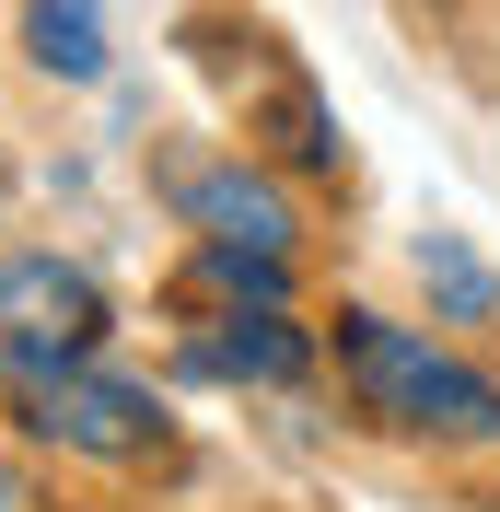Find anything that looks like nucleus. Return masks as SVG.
Listing matches in <instances>:
<instances>
[{
    "label": "nucleus",
    "mask_w": 500,
    "mask_h": 512,
    "mask_svg": "<svg viewBox=\"0 0 500 512\" xmlns=\"http://www.w3.org/2000/svg\"><path fill=\"white\" fill-rule=\"evenodd\" d=\"M326 350H338V384H349L361 419H384L407 443H500V384L477 373V361L431 350L419 326L373 315V303H338Z\"/></svg>",
    "instance_id": "f257e3e1"
},
{
    "label": "nucleus",
    "mask_w": 500,
    "mask_h": 512,
    "mask_svg": "<svg viewBox=\"0 0 500 512\" xmlns=\"http://www.w3.org/2000/svg\"><path fill=\"white\" fill-rule=\"evenodd\" d=\"M12 408H24V431L47 454H82V466H152L163 431H175V408H163L140 373H105V350L59 361V373H24Z\"/></svg>",
    "instance_id": "f03ea898"
},
{
    "label": "nucleus",
    "mask_w": 500,
    "mask_h": 512,
    "mask_svg": "<svg viewBox=\"0 0 500 512\" xmlns=\"http://www.w3.org/2000/svg\"><path fill=\"white\" fill-rule=\"evenodd\" d=\"M105 326H117V303H105V280L82 268V256L59 245H24L0 256V373H59V361H94Z\"/></svg>",
    "instance_id": "7ed1b4c3"
},
{
    "label": "nucleus",
    "mask_w": 500,
    "mask_h": 512,
    "mask_svg": "<svg viewBox=\"0 0 500 512\" xmlns=\"http://www.w3.org/2000/svg\"><path fill=\"white\" fill-rule=\"evenodd\" d=\"M175 222H187L198 245L280 256V268H291V245H303V222H291L280 175H268V163H245V152H221V163H187V175H175Z\"/></svg>",
    "instance_id": "20e7f679"
},
{
    "label": "nucleus",
    "mask_w": 500,
    "mask_h": 512,
    "mask_svg": "<svg viewBox=\"0 0 500 512\" xmlns=\"http://www.w3.org/2000/svg\"><path fill=\"white\" fill-rule=\"evenodd\" d=\"M187 373H210V384H268V396H291V384L314 373V338L280 315V303H221V315H198L187 326Z\"/></svg>",
    "instance_id": "39448f33"
},
{
    "label": "nucleus",
    "mask_w": 500,
    "mask_h": 512,
    "mask_svg": "<svg viewBox=\"0 0 500 512\" xmlns=\"http://www.w3.org/2000/svg\"><path fill=\"white\" fill-rule=\"evenodd\" d=\"M24 47L59 82H105V12L94 0H24Z\"/></svg>",
    "instance_id": "423d86ee"
},
{
    "label": "nucleus",
    "mask_w": 500,
    "mask_h": 512,
    "mask_svg": "<svg viewBox=\"0 0 500 512\" xmlns=\"http://www.w3.org/2000/svg\"><path fill=\"white\" fill-rule=\"evenodd\" d=\"M419 280H431V303L454 326H489L500 315V268L466 245V233H419Z\"/></svg>",
    "instance_id": "0eeeda50"
},
{
    "label": "nucleus",
    "mask_w": 500,
    "mask_h": 512,
    "mask_svg": "<svg viewBox=\"0 0 500 512\" xmlns=\"http://www.w3.org/2000/svg\"><path fill=\"white\" fill-rule=\"evenodd\" d=\"M0 512H24V489H12V466H0Z\"/></svg>",
    "instance_id": "6e6552de"
}]
</instances>
